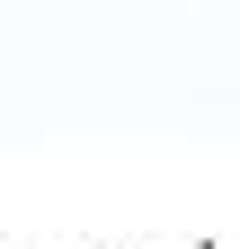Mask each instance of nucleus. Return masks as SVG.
I'll return each instance as SVG.
<instances>
[]
</instances>
